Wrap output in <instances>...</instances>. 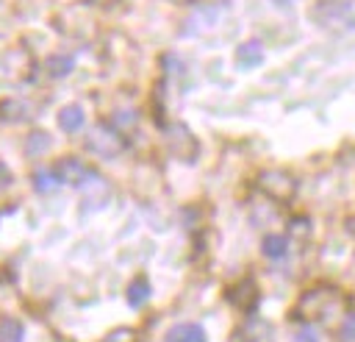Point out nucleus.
Instances as JSON below:
<instances>
[{
	"label": "nucleus",
	"instance_id": "obj_1",
	"mask_svg": "<svg viewBox=\"0 0 355 342\" xmlns=\"http://www.w3.org/2000/svg\"><path fill=\"white\" fill-rule=\"evenodd\" d=\"M86 147H89V153H94L100 158H114V156H119L125 150V139L111 125L97 122L86 133Z\"/></svg>",
	"mask_w": 355,
	"mask_h": 342
},
{
	"label": "nucleus",
	"instance_id": "obj_2",
	"mask_svg": "<svg viewBox=\"0 0 355 342\" xmlns=\"http://www.w3.org/2000/svg\"><path fill=\"white\" fill-rule=\"evenodd\" d=\"M258 186H261V192H263L269 200H275V203H286V200L294 197L297 181H294L288 172H283V170H269V172H261Z\"/></svg>",
	"mask_w": 355,
	"mask_h": 342
},
{
	"label": "nucleus",
	"instance_id": "obj_3",
	"mask_svg": "<svg viewBox=\"0 0 355 342\" xmlns=\"http://www.w3.org/2000/svg\"><path fill=\"white\" fill-rule=\"evenodd\" d=\"M333 306V292L330 289H311L302 295L300 306H297V317L302 320H327Z\"/></svg>",
	"mask_w": 355,
	"mask_h": 342
},
{
	"label": "nucleus",
	"instance_id": "obj_4",
	"mask_svg": "<svg viewBox=\"0 0 355 342\" xmlns=\"http://www.w3.org/2000/svg\"><path fill=\"white\" fill-rule=\"evenodd\" d=\"M166 142H169V150L186 161H191L197 156V139L186 125H172L166 133Z\"/></svg>",
	"mask_w": 355,
	"mask_h": 342
},
{
	"label": "nucleus",
	"instance_id": "obj_5",
	"mask_svg": "<svg viewBox=\"0 0 355 342\" xmlns=\"http://www.w3.org/2000/svg\"><path fill=\"white\" fill-rule=\"evenodd\" d=\"M80 189H83V197H86V203H89L92 209H103V206L108 203V197H111L108 181H105L103 175H97V172H89V175L83 178Z\"/></svg>",
	"mask_w": 355,
	"mask_h": 342
},
{
	"label": "nucleus",
	"instance_id": "obj_6",
	"mask_svg": "<svg viewBox=\"0 0 355 342\" xmlns=\"http://www.w3.org/2000/svg\"><path fill=\"white\" fill-rule=\"evenodd\" d=\"M311 14L319 25H333V22H341L349 17V3L347 0H319Z\"/></svg>",
	"mask_w": 355,
	"mask_h": 342
},
{
	"label": "nucleus",
	"instance_id": "obj_7",
	"mask_svg": "<svg viewBox=\"0 0 355 342\" xmlns=\"http://www.w3.org/2000/svg\"><path fill=\"white\" fill-rule=\"evenodd\" d=\"M55 175H58V181L61 184H83V178L89 175V170H86V164L80 161V158H72V156H67V158H61L58 161V167H55Z\"/></svg>",
	"mask_w": 355,
	"mask_h": 342
},
{
	"label": "nucleus",
	"instance_id": "obj_8",
	"mask_svg": "<svg viewBox=\"0 0 355 342\" xmlns=\"http://www.w3.org/2000/svg\"><path fill=\"white\" fill-rule=\"evenodd\" d=\"M236 61H239L241 70H252V67H258V64L263 61V44H261L258 39H250V42L239 44V50H236Z\"/></svg>",
	"mask_w": 355,
	"mask_h": 342
},
{
	"label": "nucleus",
	"instance_id": "obj_9",
	"mask_svg": "<svg viewBox=\"0 0 355 342\" xmlns=\"http://www.w3.org/2000/svg\"><path fill=\"white\" fill-rule=\"evenodd\" d=\"M33 106L28 100H3L0 103V120L6 122H22V120H31V111Z\"/></svg>",
	"mask_w": 355,
	"mask_h": 342
},
{
	"label": "nucleus",
	"instance_id": "obj_10",
	"mask_svg": "<svg viewBox=\"0 0 355 342\" xmlns=\"http://www.w3.org/2000/svg\"><path fill=\"white\" fill-rule=\"evenodd\" d=\"M166 342H205V331L194 323H180V325L169 328Z\"/></svg>",
	"mask_w": 355,
	"mask_h": 342
},
{
	"label": "nucleus",
	"instance_id": "obj_11",
	"mask_svg": "<svg viewBox=\"0 0 355 342\" xmlns=\"http://www.w3.org/2000/svg\"><path fill=\"white\" fill-rule=\"evenodd\" d=\"M216 17H219V8L214 6V8H208V6H202L197 14H191V19H189V25H186V31L189 33H197V31H205V28H211L214 22H216Z\"/></svg>",
	"mask_w": 355,
	"mask_h": 342
},
{
	"label": "nucleus",
	"instance_id": "obj_12",
	"mask_svg": "<svg viewBox=\"0 0 355 342\" xmlns=\"http://www.w3.org/2000/svg\"><path fill=\"white\" fill-rule=\"evenodd\" d=\"M47 150H50V136H47V131H31L28 139H25V153H28L31 158H36V156H44Z\"/></svg>",
	"mask_w": 355,
	"mask_h": 342
},
{
	"label": "nucleus",
	"instance_id": "obj_13",
	"mask_svg": "<svg viewBox=\"0 0 355 342\" xmlns=\"http://www.w3.org/2000/svg\"><path fill=\"white\" fill-rule=\"evenodd\" d=\"M22 334H25V328L19 320H14V317L0 320V342H22Z\"/></svg>",
	"mask_w": 355,
	"mask_h": 342
},
{
	"label": "nucleus",
	"instance_id": "obj_14",
	"mask_svg": "<svg viewBox=\"0 0 355 342\" xmlns=\"http://www.w3.org/2000/svg\"><path fill=\"white\" fill-rule=\"evenodd\" d=\"M72 67H75V61H72L69 56H50L47 64H44L47 75H53V78H64V75H69Z\"/></svg>",
	"mask_w": 355,
	"mask_h": 342
},
{
	"label": "nucleus",
	"instance_id": "obj_15",
	"mask_svg": "<svg viewBox=\"0 0 355 342\" xmlns=\"http://www.w3.org/2000/svg\"><path fill=\"white\" fill-rule=\"evenodd\" d=\"M58 125H61L64 131H78V128L83 125V111H80L78 106L61 108V111H58Z\"/></svg>",
	"mask_w": 355,
	"mask_h": 342
},
{
	"label": "nucleus",
	"instance_id": "obj_16",
	"mask_svg": "<svg viewBox=\"0 0 355 342\" xmlns=\"http://www.w3.org/2000/svg\"><path fill=\"white\" fill-rule=\"evenodd\" d=\"M58 184H61V181H58V175H55V172H50V170H36V172H33V186H36V192H39V195H50Z\"/></svg>",
	"mask_w": 355,
	"mask_h": 342
},
{
	"label": "nucleus",
	"instance_id": "obj_17",
	"mask_svg": "<svg viewBox=\"0 0 355 342\" xmlns=\"http://www.w3.org/2000/svg\"><path fill=\"white\" fill-rule=\"evenodd\" d=\"M263 256H269V259H280V256H286V250H288V242L283 239V236H277V234H269V236H263Z\"/></svg>",
	"mask_w": 355,
	"mask_h": 342
},
{
	"label": "nucleus",
	"instance_id": "obj_18",
	"mask_svg": "<svg viewBox=\"0 0 355 342\" xmlns=\"http://www.w3.org/2000/svg\"><path fill=\"white\" fill-rule=\"evenodd\" d=\"M150 298V284L144 278H136L130 286H128V303L130 306H144Z\"/></svg>",
	"mask_w": 355,
	"mask_h": 342
},
{
	"label": "nucleus",
	"instance_id": "obj_19",
	"mask_svg": "<svg viewBox=\"0 0 355 342\" xmlns=\"http://www.w3.org/2000/svg\"><path fill=\"white\" fill-rule=\"evenodd\" d=\"M341 339L344 342H355V311H349L341 323Z\"/></svg>",
	"mask_w": 355,
	"mask_h": 342
},
{
	"label": "nucleus",
	"instance_id": "obj_20",
	"mask_svg": "<svg viewBox=\"0 0 355 342\" xmlns=\"http://www.w3.org/2000/svg\"><path fill=\"white\" fill-rule=\"evenodd\" d=\"M103 342H136V331H130V328H116V331H111Z\"/></svg>",
	"mask_w": 355,
	"mask_h": 342
},
{
	"label": "nucleus",
	"instance_id": "obj_21",
	"mask_svg": "<svg viewBox=\"0 0 355 342\" xmlns=\"http://www.w3.org/2000/svg\"><path fill=\"white\" fill-rule=\"evenodd\" d=\"M8 184H11V175H8V170L0 164V189H6Z\"/></svg>",
	"mask_w": 355,
	"mask_h": 342
},
{
	"label": "nucleus",
	"instance_id": "obj_22",
	"mask_svg": "<svg viewBox=\"0 0 355 342\" xmlns=\"http://www.w3.org/2000/svg\"><path fill=\"white\" fill-rule=\"evenodd\" d=\"M94 3H100V6H105V3H116V0H94Z\"/></svg>",
	"mask_w": 355,
	"mask_h": 342
},
{
	"label": "nucleus",
	"instance_id": "obj_23",
	"mask_svg": "<svg viewBox=\"0 0 355 342\" xmlns=\"http://www.w3.org/2000/svg\"><path fill=\"white\" fill-rule=\"evenodd\" d=\"M175 3H194V0H175Z\"/></svg>",
	"mask_w": 355,
	"mask_h": 342
}]
</instances>
